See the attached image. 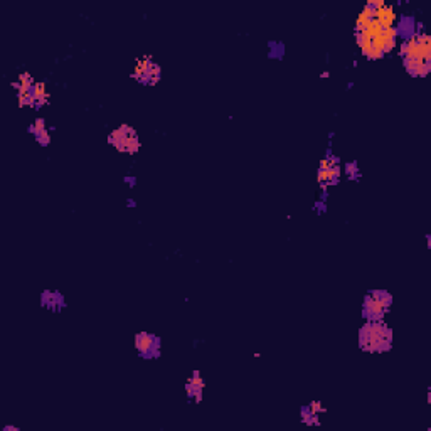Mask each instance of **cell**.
I'll list each match as a JSON object with an SVG mask.
<instances>
[{"label": "cell", "mask_w": 431, "mask_h": 431, "mask_svg": "<svg viewBox=\"0 0 431 431\" xmlns=\"http://www.w3.org/2000/svg\"><path fill=\"white\" fill-rule=\"evenodd\" d=\"M339 164H337L335 159H325L322 160L320 164V170H318V182L324 189H327L329 186H333V184L339 182Z\"/></svg>", "instance_id": "52a82bcc"}, {"label": "cell", "mask_w": 431, "mask_h": 431, "mask_svg": "<svg viewBox=\"0 0 431 431\" xmlns=\"http://www.w3.org/2000/svg\"><path fill=\"white\" fill-rule=\"evenodd\" d=\"M391 295L388 291L376 290L371 291L364 300V316L367 320H381L382 316L389 310L391 307Z\"/></svg>", "instance_id": "3957f363"}, {"label": "cell", "mask_w": 431, "mask_h": 431, "mask_svg": "<svg viewBox=\"0 0 431 431\" xmlns=\"http://www.w3.org/2000/svg\"><path fill=\"white\" fill-rule=\"evenodd\" d=\"M202 389H204V379L199 373H194V376L189 377V382H187V395L190 398H196V401H201Z\"/></svg>", "instance_id": "ba28073f"}, {"label": "cell", "mask_w": 431, "mask_h": 431, "mask_svg": "<svg viewBox=\"0 0 431 431\" xmlns=\"http://www.w3.org/2000/svg\"><path fill=\"white\" fill-rule=\"evenodd\" d=\"M108 142H110V144L113 145L116 150H120V152H125V153H135L138 150V147H140V144H138L137 132L126 125L120 126V129H116L115 132H111Z\"/></svg>", "instance_id": "277c9868"}, {"label": "cell", "mask_w": 431, "mask_h": 431, "mask_svg": "<svg viewBox=\"0 0 431 431\" xmlns=\"http://www.w3.org/2000/svg\"><path fill=\"white\" fill-rule=\"evenodd\" d=\"M135 347L142 355H147V357H157L160 354L159 337L148 332H142L135 337Z\"/></svg>", "instance_id": "8992f818"}, {"label": "cell", "mask_w": 431, "mask_h": 431, "mask_svg": "<svg viewBox=\"0 0 431 431\" xmlns=\"http://www.w3.org/2000/svg\"><path fill=\"white\" fill-rule=\"evenodd\" d=\"M403 65L413 76L423 78L430 73L431 65V39L426 34H415L408 37L401 46Z\"/></svg>", "instance_id": "6da1fadb"}, {"label": "cell", "mask_w": 431, "mask_h": 431, "mask_svg": "<svg viewBox=\"0 0 431 431\" xmlns=\"http://www.w3.org/2000/svg\"><path fill=\"white\" fill-rule=\"evenodd\" d=\"M361 347L369 352H384L391 347V331L381 320H367L361 331Z\"/></svg>", "instance_id": "7a4b0ae2"}, {"label": "cell", "mask_w": 431, "mask_h": 431, "mask_svg": "<svg viewBox=\"0 0 431 431\" xmlns=\"http://www.w3.org/2000/svg\"><path fill=\"white\" fill-rule=\"evenodd\" d=\"M137 81L145 85H155L160 80V67L150 58H144L135 66V73L132 74Z\"/></svg>", "instance_id": "5b68a950"}]
</instances>
